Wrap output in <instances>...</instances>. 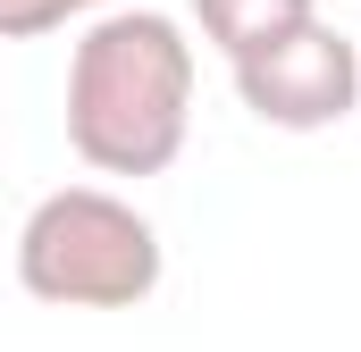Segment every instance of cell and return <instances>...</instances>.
Returning a JSON list of instances; mask_svg holds the SVG:
<instances>
[{"instance_id": "1", "label": "cell", "mask_w": 361, "mask_h": 352, "mask_svg": "<svg viewBox=\"0 0 361 352\" xmlns=\"http://www.w3.org/2000/svg\"><path fill=\"white\" fill-rule=\"evenodd\" d=\"M193 126V42L169 8H109L68 51V143L92 176L177 168Z\"/></svg>"}, {"instance_id": "2", "label": "cell", "mask_w": 361, "mask_h": 352, "mask_svg": "<svg viewBox=\"0 0 361 352\" xmlns=\"http://www.w3.org/2000/svg\"><path fill=\"white\" fill-rule=\"evenodd\" d=\"M160 227L109 184H59L17 227V285L59 310H135L160 294Z\"/></svg>"}, {"instance_id": "3", "label": "cell", "mask_w": 361, "mask_h": 352, "mask_svg": "<svg viewBox=\"0 0 361 352\" xmlns=\"http://www.w3.org/2000/svg\"><path fill=\"white\" fill-rule=\"evenodd\" d=\"M235 101L261 126H277V134H319V126H336L361 101V51L319 17V25L286 34L269 51L235 59Z\"/></svg>"}, {"instance_id": "4", "label": "cell", "mask_w": 361, "mask_h": 352, "mask_svg": "<svg viewBox=\"0 0 361 352\" xmlns=\"http://www.w3.org/2000/svg\"><path fill=\"white\" fill-rule=\"evenodd\" d=\"M193 17H202V34H210V42L227 51V68H235V59L286 42V34L319 25V0H193Z\"/></svg>"}, {"instance_id": "5", "label": "cell", "mask_w": 361, "mask_h": 352, "mask_svg": "<svg viewBox=\"0 0 361 352\" xmlns=\"http://www.w3.org/2000/svg\"><path fill=\"white\" fill-rule=\"evenodd\" d=\"M85 8H118V0H0V34L8 42H34V34H51V25H68V17H85Z\"/></svg>"}]
</instances>
